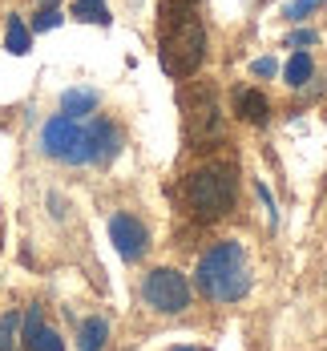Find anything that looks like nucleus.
I'll return each mask as SVG.
<instances>
[{
    "label": "nucleus",
    "mask_w": 327,
    "mask_h": 351,
    "mask_svg": "<svg viewBox=\"0 0 327 351\" xmlns=\"http://www.w3.org/2000/svg\"><path fill=\"white\" fill-rule=\"evenodd\" d=\"M194 282H198V291L210 303H239V299H247V291H251V258H247V246L234 243V239L215 243L198 258Z\"/></svg>",
    "instance_id": "1"
},
{
    "label": "nucleus",
    "mask_w": 327,
    "mask_h": 351,
    "mask_svg": "<svg viewBox=\"0 0 327 351\" xmlns=\"http://www.w3.org/2000/svg\"><path fill=\"white\" fill-rule=\"evenodd\" d=\"M162 69L170 77H194L198 65L206 61V33L202 21L194 16V8L186 4H162Z\"/></svg>",
    "instance_id": "2"
},
{
    "label": "nucleus",
    "mask_w": 327,
    "mask_h": 351,
    "mask_svg": "<svg viewBox=\"0 0 327 351\" xmlns=\"http://www.w3.org/2000/svg\"><path fill=\"white\" fill-rule=\"evenodd\" d=\"M182 198L190 214L198 222H215V218H226L234 210V198H239V182H234V170L230 166H202L186 178L182 186Z\"/></svg>",
    "instance_id": "3"
},
{
    "label": "nucleus",
    "mask_w": 327,
    "mask_h": 351,
    "mask_svg": "<svg viewBox=\"0 0 327 351\" xmlns=\"http://www.w3.org/2000/svg\"><path fill=\"white\" fill-rule=\"evenodd\" d=\"M182 125L194 149H210L215 141H222V109L210 85H190L182 93Z\"/></svg>",
    "instance_id": "4"
},
{
    "label": "nucleus",
    "mask_w": 327,
    "mask_h": 351,
    "mask_svg": "<svg viewBox=\"0 0 327 351\" xmlns=\"http://www.w3.org/2000/svg\"><path fill=\"white\" fill-rule=\"evenodd\" d=\"M142 299L158 315H178L190 307V282L174 267H158L142 279Z\"/></svg>",
    "instance_id": "5"
},
{
    "label": "nucleus",
    "mask_w": 327,
    "mask_h": 351,
    "mask_svg": "<svg viewBox=\"0 0 327 351\" xmlns=\"http://www.w3.org/2000/svg\"><path fill=\"white\" fill-rule=\"evenodd\" d=\"M40 149L57 162H69V166H81L85 162V125L77 117H49L45 130H40Z\"/></svg>",
    "instance_id": "6"
},
{
    "label": "nucleus",
    "mask_w": 327,
    "mask_h": 351,
    "mask_svg": "<svg viewBox=\"0 0 327 351\" xmlns=\"http://www.w3.org/2000/svg\"><path fill=\"white\" fill-rule=\"evenodd\" d=\"M109 239L117 246V254L125 258V263H138L145 250H149V230H145L142 218H134V214L117 210L109 218Z\"/></svg>",
    "instance_id": "7"
},
{
    "label": "nucleus",
    "mask_w": 327,
    "mask_h": 351,
    "mask_svg": "<svg viewBox=\"0 0 327 351\" xmlns=\"http://www.w3.org/2000/svg\"><path fill=\"white\" fill-rule=\"evenodd\" d=\"M121 149V130L109 121V117H93L85 125V162L93 166H109Z\"/></svg>",
    "instance_id": "8"
},
{
    "label": "nucleus",
    "mask_w": 327,
    "mask_h": 351,
    "mask_svg": "<svg viewBox=\"0 0 327 351\" xmlns=\"http://www.w3.org/2000/svg\"><path fill=\"white\" fill-rule=\"evenodd\" d=\"M109 343V319L93 315L81 323V335H77V351H101Z\"/></svg>",
    "instance_id": "9"
},
{
    "label": "nucleus",
    "mask_w": 327,
    "mask_h": 351,
    "mask_svg": "<svg viewBox=\"0 0 327 351\" xmlns=\"http://www.w3.org/2000/svg\"><path fill=\"white\" fill-rule=\"evenodd\" d=\"M93 109H97V93H93V89H65V93H61V113H65V117H77V121H81V117L93 113Z\"/></svg>",
    "instance_id": "10"
},
{
    "label": "nucleus",
    "mask_w": 327,
    "mask_h": 351,
    "mask_svg": "<svg viewBox=\"0 0 327 351\" xmlns=\"http://www.w3.org/2000/svg\"><path fill=\"white\" fill-rule=\"evenodd\" d=\"M4 49L12 57H25L33 49V33H29V25L21 16H8V25H4Z\"/></svg>",
    "instance_id": "11"
},
{
    "label": "nucleus",
    "mask_w": 327,
    "mask_h": 351,
    "mask_svg": "<svg viewBox=\"0 0 327 351\" xmlns=\"http://www.w3.org/2000/svg\"><path fill=\"white\" fill-rule=\"evenodd\" d=\"M239 113H243L251 125H263L267 113H271V101H267L258 89H243V93H239Z\"/></svg>",
    "instance_id": "12"
},
{
    "label": "nucleus",
    "mask_w": 327,
    "mask_h": 351,
    "mask_svg": "<svg viewBox=\"0 0 327 351\" xmlns=\"http://www.w3.org/2000/svg\"><path fill=\"white\" fill-rule=\"evenodd\" d=\"M73 16L85 25H109V4L106 0H73Z\"/></svg>",
    "instance_id": "13"
},
{
    "label": "nucleus",
    "mask_w": 327,
    "mask_h": 351,
    "mask_svg": "<svg viewBox=\"0 0 327 351\" xmlns=\"http://www.w3.org/2000/svg\"><path fill=\"white\" fill-rule=\"evenodd\" d=\"M311 73H315L311 57H307V53H295V57L287 61V69H283V77H287L291 89H299V85H307V81H311Z\"/></svg>",
    "instance_id": "14"
},
{
    "label": "nucleus",
    "mask_w": 327,
    "mask_h": 351,
    "mask_svg": "<svg viewBox=\"0 0 327 351\" xmlns=\"http://www.w3.org/2000/svg\"><path fill=\"white\" fill-rule=\"evenodd\" d=\"M21 343V311H4L0 315V351H16Z\"/></svg>",
    "instance_id": "15"
},
{
    "label": "nucleus",
    "mask_w": 327,
    "mask_h": 351,
    "mask_svg": "<svg viewBox=\"0 0 327 351\" xmlns=\"http://www.w3.org/2000/svg\"><path fill=\"white\" fill-rule=\"evenodd\" d=\"M25 351H65V339H61L53 327H40L33 339L25 343Z\"/></svg>",
    "instance_id": "16"
},
{
    "label": "nucleus",
    "mask_w": 327,
    "mask_h": 351,
    "mask_svg": "<svg viewBox=\"0 0 327 351\" xmlns=\"http://www.w3.org/2000/svg\"><path fill=\"white\" fill-rule=\"evenodd\" d=\"M319 4H324V0H291L287 8H283V16H287V21H303V16L315 12Z\"/></svg>",
    "instance_id": "17"
},
{
    "label": "nucleus",
    "mask_w": 327,
    "mask_h": 351,
    "mask_svg": "<svg viewBox=\"0 0 327 351\" xmlns=\"http://www.w3.org/2000/svg\"><path fill=\"white\" fill-rule=\"evenodd\" d=\"M57 25H61V12H57V8H40L36 21H33L36 33H49V29H57Z\"/></svg>",
    "instance_id": "18"
},
{
    "label": "nucleus",
    "mask_w": 327,
    "mask_h": 351,
    "mask_svg": "<svg viewBox=\"0 0 327 351\" xmlns=\"http://www.w3.org/2000/svg\"><path fill=\"white\" fill-rule=\"evenodd\" d=\"M254 73H258V77H275V73H279V61H271V57H258V61H254Z\"/></svg>",
    "instance_id": "19"
},
{
    "label": "nucleus",
    "mask_w": 327,
    "mask_h": 351,
    "mask_svg": "<svg viewBox=\"0 0 327 351\" xmlns=\"http://www.w3.org/2000/svg\"><path fill=\"white\" fill-rule=\"evenodd\" d=\"M315 40H319L315 29H299V33H291V45H299V49H303V45H315Z\"/></svg>",
    "instance_id": "20"
},
{
    "label": "nucleus",
    "mask_w": 327,
    "mask_h": 351,
    "mask_svg": "<svg viewBox=\"0 0 327 351\" xmlns=\"http://www.w3.org/2000/svg\"><path fill=\"white\" fill-rule=\"evenodd\" d=\"M162 4H186V8H194V0H162Z\"/></svg>",
    "instance_id": "21"
},
{
    "label": "nucleus",
    "mask_w": 327,
    "mask_h": 351,
    "mask_svg": "<svg viewBox=\"0 0 327 351\" xmlns=\"http://www.w3.org/2000/svg\"><path fill=\"white\" fill-rule=\"evenodd\" d=\"M45 8H57V0H45Z\"/></svg>",
    "instance_id": "22"
},
{
    "label": "nucleus",
    "mask_w": 327,
    "mask_h": 351,
    "mask_svg": "<svg viewBox=\"0 0 327 351\" xmlns=\"http://www.w3.org/2000/svg\"><path fill=\"white\" fill-rule=\"evenodd\" d=\"M170 351H198V348H170Z\"/></svg>",
    "instance_id": "23"
}]
</instances>
